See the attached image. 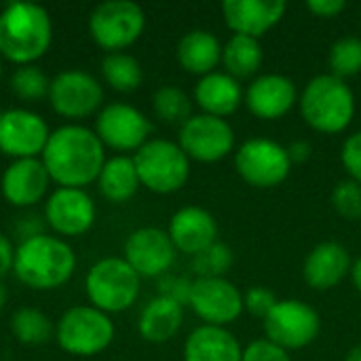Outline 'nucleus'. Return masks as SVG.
I'll return each instance as SVG.
<instances>
[{
    "label": "nucleus",
    "mask_w": 361,
    "mask_h": 361,
    "mask_svg": "<svg viewBox=\"0 0 361 361\" xmlns=\"http://www.w3.org/2000/svg\"><path fill=\"white\" fill-rule=\"evenodd\" d=\"M97 182L102 195L112 203H127L142 186L133 157H123V154L104 163Z\"/></svg>",
    "instance_id": "cd10ccee"
},
{
    "label": "nucleus",
    "mask_w": 361,
    "mask_h": 361,
    "mask_svg": "<svg viewBox=\"0 0 361 361\" xmlns=\"http://www.w3.org/2000/svg\"><path fill=\"white\" fill-rule=\"evenodd\" d=\"M351 254L338 241L317 243L302 262V279L315 292L338 288L351 275Z\"/></svg>",
    "instance_id": "aec40b11"
},
{
    "label": "nucleus",
    "mask_w": 361,
    "mask_h": 361,
    "mask_svg": "<svg viewBox=\"0 0 361 361\" xmlns=\"http://www.w3.org/2000/svg\"><path fill=\"white\" fill-rule=\"evenodd\" d=\"M142 277L125 258H104L95 262L87 275V296L102 313L127 311L140 296Z\"/></svg>",
    "instance_id": "0eeeda50"
},
{
    "label": "nucleus",
    "mask_w": 361,
    "mask_h": 361,
    "mask_svg": "<svg viewBox=\"0 0 361 361\" xmlns=\"http://www.w3.org/2000/svg\"><path fill=\"white\" fill-rule=\"evenodd\" d=\"M341 163L349 180L361 184V131L351 133L341 146Z\"/></svg>",
    "instance_id": "e433bc0d"
},
{
    "label": "nucleus",
    "mask_w": 361,
    "mask_h": 361,
    "mask_svg": "<svg viewBox=\"0 0 361 361\" xmlns=\"http://www.w3.org/2000/svg\"><path fill=\"white\" fill-rule=\"evenodd\" d=\"M345 361H361V345H355V347L345 355Z\"/></svg>",
    "instance_id": "c03bdc74"
},
{
    "label": "nucleus",
    "mask_w": 361,
    "mask_h": 361,
    "mask_svg": "<svg viewBox=\"0 0 361 361\" xmlns=\"http://www.w3.org/2000/svg\"><path fill=\"white\" fill-rule=\"evenodd\" d=\"M190 288H192V281H188L184 277H167V279H163L161 296H167V298H171L184 307V305H188Z\"/></svg>",
    "instance_id": "58836bf2"
},
{
    "label": "nucleus",
    "mask_w": 361,
    "mask_h": 361,
    "mask_svg": "<svg viewBox=\"0 0 361 361\" xmlns=\"http://www.w3.org/2000/svg\"><path fill=\"white\" fill-rule=\"evenodd\" d=\"M184 361H241L243 347L228 328L199 326L184 341Z\"/></svg>",
    "instance_id": "b1692460"
},
{
    "label": "nucleus",
    "mask_w": 361,
    "mask_h": 361,
    "mask_svg": "<svg viewBox=\"0 0 361 361\" xmlns=\"http://www.w3.org/2000/svg\"><path fill=\"white\" fill-rule=\"evenodd\" d=\"M298 112L307 127L324 135L349 129L355 116V93L347 80L330 72L313 76L298 95Z\"/></svg>",
    "instance_id": "7ed1b4c3"
},
{
    "label": "nucleus",
    "mask_w": 361,
    "mask_h": 361,
    "mask_svg": "<svg viewBox=\"0 0 361 361\" xmlns=\"http://www.w3.org/2000/svg\"><path fill=\"white\" fill-rule=\"evenodd\" d=\"M49 127L44 118H40L36 112L15 108L2 112L0 118V152L6 157L19 159H36V154H42L47 142H49Z\"/></svg>",
    "instance_id": "dca6fc26"
},
{
    "label": "nucleus",
    "mask_w": 361,
    "mask_h": 361,
    "mask_svg": "<svg viewBox=\"0 0 361 361\" xmlns=\"http://www.w3.org/2000/svg\"><path fill=\"white\" fill-rule=\"evenodd\" d=\"M347 8L345 0H309L307 11H311L319 19H334Z\"/></svg>",
    "instance_id": "ea45409f"
},
{
    "label": "nucleus",
    "mask_w": 361,
    "mask_h": 361,
    "mask_svg": "<svg viewBox=\"0 0 361 361\" xmlns=\"http://www.w3.org/2000/svg\"><path fill=\"white\" fill-rule=\"evenodd\" d=\"M51 106L66 118H85L99 110L104 91L95 76L82 70L59 72L49 89Z\"/></svg>",
    "instance_id": "4468645a"
},
{
    "label": "nucleus",
    "mask_w": 361,
    "mask_h": 361,
    "mask_svg": "<svg viewBox=\"0 0 361 361\" xmlns=\"http://www.w3.org/2000/svg\"><path fill=\"white\" fill-rule=\"evenodd\" d=\"M332 207L341 218L361 222V184L349 178L341 180L332 190Z\"/></svg>",
    "instance_id": "f704fd0d"
},
{
    "label": "nucleus",
    "mask_w": 361,
    "mask_h": 361,
    "mask_svg": "<svg viewBox=\"0 0 361 361\" xmlns=\"http://www.w3.org/2000/svg\"><path fill=\"white\" fill-rule=\"evenodd\" d=\"M330 74L336 78H351L361 74V38L360 36H343L338 38L328 53Z\"/></svg>",
    "instance_id": "7c9ffc66"
},
{
    "label": "nucleus",
    "mask_w": 361,
    "mask_h": 361,
    "mask_svg": "<svg viewBox=\"0 0 361 361\" xmlns=\"http://www.w3.org/2000/svg\"><path fill=\"white\" fill-rule=\"evenodd\" d=\"M178 146L190 161L218 163L235 152V129L226 118L199 112L180 127Z\"/></svg>",
    "instance_id": "9b49d317"
},
{
    "label": "nucleus",
    "mask_w": 361,
    "mask_h": 361,
    "mask_svg": "<svg viewBox=\"0 0 361 361\" xmlns=\"http://www.w3.org/2000/svg\"><path fill=\"white\" fill-rule=\"evenodd\" d=\"M53 40L51 17L34 2H11L0 11V55L19 66L40 59Z\"/></svg>",
    "instance_id": "f03ea898"
},
{
    "label": "nucleus",
    "mask_w": 361,
    "mask_h": 361,
    "mask_svg": "<svg viewBox=\"0 0 361 361\" xmlns=\"http://www.w3.org/2000/svg\"><path fill=\"white\" fill-rule=\"evenodd\" d=\"M13 336L23 345H42L51 338V322L38 309H19L11 319Z\"/></svg>",
    "instance_id": "2f4dec72"
},
{
    "label": "nucleus",
    "mask_w": 361,
    "mask_h": 361,
    "mask_svg": "<svg viewBox=\"0 0 361 361\" xmlns=\"http://www.w3.org/2000/svg\"><path fill=\"white\" fill-rule=\"evenodd\" d=\"M49 180L42 161L19 159L11 163L2 176V195L15 207H30L47 195Z\"/></svg>",
    "instance_id": "4be33fe9"
},
{
    "label": "nucleus",
    "mask_w": 361,
    "mask_h": 361,
    "mask_svg": "<svg viewBox=\"0 0 361 361\" xmlns=\"http://www.w3.org/2000/svg\"><path fill=\"white\" fill-rule=\"evenodd\" d=\"M167 235L178 252L195 258L218 241V222L207 209L188 205L171 216Z\"/></svg>",
    "instance_id": "412c9836"
},
{
    "label": "nucleus",
    "mask_w": 361,
    "mask_h": 361,
    "mask_svg": "<svg viewBox=\"0 0 361 361\" xmlns=\"http://www.w3.org/2000/svg\"><path fill=\"white\" fill-rule=\"evenodd\" d=\"M176 247L167 231L144 226L125 241V260L140 277H163L176 262Z\"/></svg>",
    "instance_id": "f3484780"
},
{
    "label": "nucleus",
    "mask_w": 361,
    "mask_h": 361,
    "mask_svg": "<svg viewBox=\"0 0 361 361\" xmlns=\"http://www.w3.org/2000/svg\"><path fill=\"white\" fill-rule=\"evenodd\" d=\"M152 110L163 123L182 127L192 116V99L180 87L165 85V87L154 91Z\"/></svg>",
    "instance_id": "c756f323"
},
{
    "label": "nucleus",
    "mask_w": 361,
    "mask_h": 361,
    "mask_svg": "<svg viewBox=\"0 0 361 361\" xmlns=\"http://www.w3.org/2000/svg\"><path fill=\"white\" fill-rule=\"evenodd\" d=\"M188 307L203 326L218 328H228L245 311L241 290L226 277H197L190 288Z\"/></svg>",
    "instance_id": "f8f14e48"
},
{
    "label": "nucleus",
    "mask_w": 361,
    "mask_h": 361,
    "mask_svg": "<svg viewBox=\"0 0 361 361\" xmlns=\"http://www.w3.org/2000/svg\"><path fill=\"white\" fill-rule=\"evenodd\" d=\"M6 305V288L0 283V311H2V307Z\"/></svg>",
    "instance_id": "a18cd8bd"
},
{
    "label": "nucleus",
    "mask_w": 361,
    "mask_h": 361,
    "mask_svg": "<svg viewBox=\"0 0 361 361\" xmlns=\"http://www.w3.org/2000/svg\"><path fill=\"white\" fill-rule=\"evenodd\" d=\"M286 148H288V154H290L292 165H302V163H307L313 157V146L307 140H294Z\"/></svg>",
    "instance_id": "a19ab883"
},
{
    "label": "nucleus",
    "mask_w": 361,
    "mask_h": 361,
    "mask_svg": "<svg viewBox=\"0 0 361 361\" xmlns=\"http://www.w3.org/2000/svg\"><path fill=\"white\" fill-rule=\"evenodd\" d=\"M243 95L245 91L241 82L224 70H216L199 78L195 85V104L201 108V112L226 121L241 108Z\"/></svg>",
    "instance_id": "5701e85b"
},
{
    "label": "nucleus",
    "mask_w": 361,
    "mask_h": 361,
    "mask_svg": "<svg viewBox=\"0 0 361 361\" xmlns=\"http://www.w3.org/2000/svg\"><path fill=\"white\" fill-rule=\"evenodd\" d=\"M277 302H279V298H277L275 292H273L271 288H267V286H252V288L243 294V307H245V311H247L252 317L260 319V322L267 319V315L273 311V307H275Z\"/></svg>",
    "instance_id": "c9c22d12"
},
{
    "label": "nucleus",
    "mask_w": 361,
    "mask_h": 361,
    "mask_svg": "<svg viewBox=\"0 0 361 361\" xmlns=\"http://www.w3.org/2000/svg\"><path fill=\"white\" fill-rule=\"evenodd\" d=\"M76 267L72 247L49 235H36L15 250L13 271L21 283L34 290H55L63 286Z\"/></svg>",
    "instance_id": "20e7f679"
},
{
    "label": "nucleus",
    "mask_w": 361,
    "mask_h": 361,
    "mask_svg": "<svg viewBox=\"0 0 361 361\" xmlns=\"http://www.w3.org/2000/svg\"><path fill=\"white\" fill-rule=\"evenodd\" d=\"M264 61V49L262 42L250 36H231L224 44H222V68L226 74H231L233 78L247 80V78H256L260 68Z\"/></svg>",
    "instance_id": "bb28decb"
},
{
    "label": "nucleus",
    "mask_w": 361,
    "mask_h": 361,
    "mask_svg": "<svg viewBox=\"0 0 361 361\" xmlns=\"http://www.w3.org/2000/svg\"><path fill=\"white\" fill-rule=\"evenodd\" d=\"M13 262H15L13 243L8 241V237H4L0 233V277H4L8 271H13Z\"/></svg>",
    "instance_id": "79ce46f5"
},
{
    "label": "nucleus",
    "mask_w": 361,
    "mask_h": 361,
    "mask_svg": "<svg viewBox=\"0 0 361 361\" xmlns=\"http://www.w3.org/2000/svg\"><path fill=\"white\" fill-rule=\"evenodd\" d=\"M233 262H235L233 250L220 241H216L212 247H207L205 252L192 258V267L199 277H226Z\"/></svg>",
    "instance_id": "72a5a7b5"
},
{
    "label": "nucleus",
    "mask_w": 361,
    "mask_h": 361,
    "mask_svg": "<svg viewBox=\"0 0 361 361\" xmlns=\"http://www.w3.org/2000/svg\"><path fill=\"white\" fill-rule=\"evenodd\" d=\"M104 144L95 131L80 125H63L49 135L42 165L61 188H82L95 182L104 169Z\"/></svg>",
    "instance_id": "f257e3e1"
},
{
    "label": "nucleus",
    "mask_w": 361,
    "mask_h": 361,
    "mask_svg": "<svg viewBox=\"0 0 361 361\" xmlns=\"http://www.w3.org/2000/svg\"><path fill=\"white\" fill-rule=\"evenodd\" d=\"M102 76L118 93H131L144 80L140 61L127 53H108L102 59Z\"/></svg>",
    "instance_id": "c85d7f7f"
},
{
    "label": "nucleus",
    "mask_w": 361,
    "mask_h": 361,
    "mask_svg": "<svg viewBox=\"0 0 361 361\" xmlns=\"http://www.w3.org/2000/svg\"><path fill=\"white\" fill-rule=\"evenodd\" d=\"M351 281H353V286H355V290L361 294V256L357 260H353V267H351Z\"/></svg>",
    "instance_id": "37998d69"
},
{
    "label": "nucleus",
    "mask_w": 361,
    "mask_h": 361,
    "mask_svg": "<svg viewBox=\"0 0 361 361\" xmlns=\"http://www.w3.org/2000/svg\"><path fill=\"white\" fill-rule=\"evenodd\" d=\"M264 338L283 351H300L313 345L322 332L319 313L305 300L283 298L262 322Z\"/></svg>",
    "instance_id": "6e6552de"
},
{
    "label": "nucleus",
    "mask_w": 361,
    "mask_h": 361,
    "mask_svg": "<svg viewBox=\"0 0 361 361\" xmlns=\"http://www.w3.org/2000/svg\"><path fill=\"white\" fill-rule=\"evenodd\" d=\"M176 55L184 72L203 78L222 63V42L209 30H190L180 38Z\"/></svg>",
    "instance_id": "393cba45"
},
{
    "label": "nucleus",
    "mask_w": 361,
    "mask_h": 361,
    "mask_svg": "<svg viewBox=\"0 0 361 361\" xmlns=\"http://www.w3.org/2000/svg\"><path fill=\"white\" fill-rule=\"evenodd\" d=\"M184 324V307L167 296L152 298L140 313V336L152 345L169 343Z\"/></svg>",
    "instance_id": "a878e982"
},
{
    "label": "nucleus",
    "mask_w": 361,
    "mask_h": 361,
    "mask_svg": "<svg viewBox=\"0 0 361 361\" xmlns=\"http://www.w3.org/2000/svg\"><path fill=\"white\" fill-rule=\"evenodd\" d=\"M0 118H2V112H0Z\"/></svg>",
    "instance_id": "de8ad7c7"
},
{
    "label": "nucleus",
    "mask_w": 361,
    "mask_h": 361,
    "mask_svg": "<svg viewBox=\"0 0 361 361\" xmlns=\"http://www.w3.org/2000/svg\"><path fill=\"white\" fill-rule=\"evenodd\" d=\"M133 163L140 184L157 195H171L186 186L190 178V159L169 140H148L135 154Z\"/></svg>",
    "instance_id": "39448f33"
},
{
    "label": "nucleus",
    "mask_w": 361,
    "mask_h": 361,
    "mask_svg": "<svg viewBox=\"0 0 361 361\" xmlns=\"http://www.w3.org/2000/svg\"><path fill=\"white\" fill-rule=\"evenodd\" d=\"M150 131V121L137 108L123 102L104 106L95 118V133L102 144L118 152H137L148 142Z\"/></svg>",
    "instance_id": "ddd939ff"
},
{
    "label": "nucleus",
    "mask_w": 361,
    "mask_h": 361,
    "mask_svg": "<svg viewBox=\"0 0 361 361\" xmlns=\"http://www.w3.org/2000/svg\"><path fill=\"white\" fill-rule=\"evenodd\" d=\"M0 78H2V59H0Z\"/></svg>",
    "instance_id": "49530a36"
},
{
    "label": "nucleus",
    "mask_w": 361,
    "mask_h": 361,
    "mask_svg": "<svg viewBox=\"0 0 361 361\" xmlns=\"http://www.w3.org/2000/svg\"><path fill=\"white\" fill-rule=\"evenodd\" d=\"M11 89L23 102H38L49 95L51 82L40 68L19 66L11 76Z\"/></svg>",
    "instance_id": "473e14b6"
},
{
    "label": "nucleus",
    "mask_w": 361,
    "mask_h": 361,
    "mask_svg": "<svg viewBox=\"0 0 361 361\" xmlns=\"http://www.w3.org/2000/svg\"><path fill=\"white\" fill-rule=\"evenodd\" d=\"M241 361H292V357L288 351L269 343L267 338H258L243 349Z\"/></svg>",
    "instance_id": "4c0bfd02"
},
{
    "label": "nucleus",
    "mask_w": 361,
    "mask_h": 361,
    "mask_svg": "<svg viewBox=\"0 0 361 361\" xmlns=\"http://www.w3.org/2000/svg\"><path fill=\"white\" fill-rule=\"evenodd\" d=\"M222 19L235 36H250L260 40L286 15L283 0H224L220 4Z\"/></svg>",
    "instance_id": "a211bd4d"
},
{
    "label": "nucleus",
    "mask_w": 361,
    "mask_h": 361,
    "mask_svg": "<svg viewBox=\"0 0 361 361\" xmlns=\"http://www.w3.org/2000/svg\"><path fill=\"white\" fill-rule=\"evenodd\" d=\"M49 226L63 237H78L95 222V203L82 188H57L44 207Z\"/></svg>",
    "instance_id": "6ab92c4d"
},
{
    "label": "nucleus",
    "mask_w": 361,
    "mask_h": 361,
    "mask_svg": "<svg viewBox=\"0 0 361 361\" xmlns=\"http://www.w3.org/2000/svg\"><path fill=\"white\" fill-rule=\"evenodd\" d=\"M55 334L66 353L91 357L110 347L114 324L95 307H72L61 315Z\"/></svg>",
    "instance_id": "1a4fd4ad"
},
{
    "label": "nucleus",
    "mask_w": 361,
    "mask_h": 361,
    "mask_svg": "<svg viewBox=\"0 0 361 361\" xmlns=\"http://www.w3.org/2000/svg\"><path fill=\"white\" fill-rule=\"evenodd\" d=\"M233 165L237 176L252 188L271 190L281 186L292 173L288 148L269 137H250L235 148Z\"/></svg>",
    "instance_id": "423d86ee"
},
{
    "label": "nucleus",
    "mask_w": 361,
    "mask_h": 361,
    "mask_svg": "<svg viewBox=\"0 0 361 361\" xmlns=\"http://www.w3.org/2000/svg\"><path fill=\"white\" fill-rule=\"evenodd\" d=\"M146 27V15L131 0H108L95 6L89 17L91 38L106 51L121 53L131 47Z\"/></svg>",
    "instance_id": "9d476101"
},
{
    "label": "nucleus",
    "mask_w": 361,
    "mask_h": 361,
    "mask_svg": "<svg viewBox=\"0 0 361 361\" xmlns=\"http://www.w3.org/2000/svg\"><path fill=\"white\" fill-rule=\"evenodd\" d=\"M298 89L286 74H258L245 87L243 104L260 121H281L298 106Z\"/></svg>",
    "instance_id": "2eb2a0df"
}]
</instances>
